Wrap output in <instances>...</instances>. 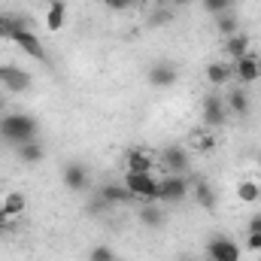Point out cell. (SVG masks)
Segmentation results:
<instances>
[{"label":"cell","instance_id":"obj_1","mask_svg":"<svg viewBox=\"0 0 261 261\" xmlns=\"http://www.w3.org/2000/svg\"><path fill=\"white\" fill-rule=\"evenodd\" d=\"M37 130H40V122L28 113H3L0 116V137L12 146L37 140Z\"/></svg>","mask_w":261,"mask_h":261},{"label":"cell","instance_id":"obj_2","mask_svg":"<svg viewBox=\"0 0 261 261\" xmlns=\"http://www.w3.org/2000/svg\"><path fill=\"white\" fill-rule=\"evenodd\" d=\"M192 195V179L179 173H164L158 176V203H182Z\"/></svg>","mask_w":261,"mask_h":261},{"label":"cell","instance_id":"obj_3","mask_svg":"<svg viewBox=\"0 0 261 261\" xmlns=\"http://www.w3.org/2000/svg\"><path fill=\"white\" fill-rule=\"evenodd\" d=\"M125 189L137 197V203L158 200V176L155 173H125Z\"/></svg>","mask_w":261,"mask_h":261},{"label":"cell","instance_id":"obj_4","mask_svg":"<svg viewBox=\"0 0 261 261\" xmlns=\"http://www.w3.org/2000/svg\"><path fill=\"white\" fill-rule=\"evenodd\" d=\"M206 258L210 261H240L243 258V249L234 237L228 234H213L206 240Z\"/></svg>","mask_w":261,"mask_h":261},{"label":"cell","instance_id":"obj_5","mask_svg":"<svg viewBox=\"0 0 261 261\" xmlns=\"http://www.w3.org/2000/svg\"><path fill=\"white\" fill-rule=\"evenodd\" d=\"M200 122H203V128H206V130L222 128V125L228 122V107H225V97H219V94H210V97H203Z\"/></svg>","mask_w":261,"mask_h":261},{"label":"cell","instance_id":"obj_6","mask_svg":"<svg viewBox=\"0 0 261 261\" xmlns=\"http://www.w3.org/2000/svg\"><path fill=\"white\" fill-rule=\"evenodd\" d=\"M61 182H64L67 192L82 195V192L91 189V170H88L82 161H70V164L64 167V173H61Z\"/></svg>","mask_w":261,"mask_h":261},{"label":"cell","instance_id":"obj_7","mask_svg":"<svg viewBox=\"0 0 261 261\" xmlns=\"http://www.w3.org/2000/svg\"><path fill=\"white\" fill-rule=\"evenodd\" d=\"M158 161H161V167H164L167 173L189 176V170H192V158H189V152H186L182 146H167V149H161Z\"/></svg>","mask_w":261,"mask_h":261},{"label":"cell","instance_id":"obj_8","mask_svg":"<svg viewBox=\"0 0 261 261\" xmlns=\"http://www.w3.org/2000/svg\"><path fill=\"white\" fill-rule=\"evenodd\" d=\"M34 85V79H31V73H24L21 67H0V88L3 91H9V94H24L28 88Z\"/></svg>","mask_w":261,"mask_h":261},{"label":"cell","instance_id":"obj_9","mask_svg":"<svg viewBox=\"0 0 261 261\" xmlns=\"http://www.w3.org/2000/svg\"><path fill=\"white\" fill-rule=\"evenodd\" d=\"M234 76H237L240 85H252V82H258L261 79V58L255 55V52L243 55L240 61H234Z\"/></svg>","mask_w":261,"mask_h":261},{"label":"cell","instance_id":"obj_10","mask_svg":"<svg viewBox=\"0 0 261 261\" xmlns=\"http://www.w3.org/2000/svg\"><path fill=\"white\" fill-rule=\"evenodd\" d=\"M155 152L146 149H128L125 152V170L128 173H155Z\"/></svg>","mask_w":261,"mask_h":261},{"label":"cell","instance_id":"obj_11","mask_svg":"<svg viewBox=\"0 0 261 261\" xmlns=\"http://www.w3.org/2000/svg\"><path fill=\"white\" fill-rule=\"evenodd\" d=\"M97 195L103 197L107 206H130V203H137V197L125 189V182H107V186H100Z\"/></svg>","mask_w":261,"mask_h":261},{"label":"cell","instance_id":"obj_12","mask_svg":"<svg viewBox=\"0 0 261 261\" xmlns=\"http://www.w3.org/2000/svg\"><path fill=\"white\" fill-rule=\"evenodd\" d=\"M192 179V195L195 200L203 206V210H216V203H219V195H216V189L210 186V179H203V176H189Z\"/></svg>","mask_w":261,"mask_h":261},{"label":"cell","instance_id":"obj_13","mask_svg":"<svg viewBox=\"0 0 261 261\" xmlns=\"http://www.w3.org/2000/svg\"><path fill=\"white\" fill-rule=\"evenodd\" d=\"M225 107H228V116L243 119V116L249 113V94H246V88H243V85L228 88V94H225Z\"/></svg>","mask_w":261,"mask_h":261},{"label":"cell","instance_id":"obj_14","mask_svg":"<svg viewBox=\"0 0 261 261\" xmlns=\"http://www.w3.org/2000/svg\"><path fill=\"white\" fill-rule=\"evenodd\" d=\"M179 79V73H176V67L167 64V61H158V64L149 70V82L155 85V88H170L173 82Z\"/></svg>","mask_w":261,"mask_h":261},{"label":"cell","instance_id":"obj_15","mask_svg":"<svg viewBox=\"0 0 261 261\" xmlns=\"http://www.w3.org/2000/svg\"><path fill=\"white\" fill-rule=\"evenodd\" d=\"M15 158H18L21 164H40V161L46 158V149H43L40 140H31V143L15 146Z\"/></svg>","mask_w":261,"mask_h":261},{"label":"cell","instance_id":"obj_16","mask_svg":"<svg viewBox=\"0 0 261 261\" xmlns=\"http://www.w3.org/2000/svg\"><path fill=\"white\" fill-rule=\"evenodd\" d=\"M252 49H249V37L246 34H231V37H225V55L231 58V61H240L243 55H249Z\"/></svg>","mask_w":261,"mask_h":261},{"label":"cell","instance_id":"obj_17","mask_svg":"<svg viewBox=\"0 0 261 261\" xmlns=\"http://www.w3.org/2000/svg\"><path fill=\"white\" fill-rule=\"evenodd\" d=\"M140 222H143L146 228H161V225H164V210H161V203H158V200L140 203Z\"/></svg>","mask_w":261,"mask_h":261},{"label":"cell","instance_id":"obj_18","mask_svg":"<svg viewBox=\"0 0 261 261\" xmlns=\"http://www.w3.org/2000/svg\"><path fill=\"white\" fill-rule=\"evenodd\" d=\"M64 21H67V3L64 0H52L49 9H46V28H49L52 34H58V31L64 28Z\"/></svg>","mask_w":261,"mask_h":261},{"label":"cell","instance_id":"obj_19","mask_svg":"<svg viewBox=\"0 0 261 261\" xmlns=\"http://www.w3.org/2000/svg\"><path fill=\"white\" fill-rule=\"evenodd\" d=\"M231 76H234V67L228 64V61H213V64L206 67V79H210V85H216V88L228 85Z\"/></svg>","mask_w":261,"mask_h":261},{"label":"cell","instance_id":"obj_20","mask_svg":"<svg viewBox=\"0 0 261 261\" xmlns=\"http://www.w3.org/2000/svg\"><path fill=\"white\" fill-rule=\"evenodd\" d=\"M0 206H3V213H6V219H18V216L28 210V197L21 195V192H9V195L0 200Z\"/></svg>","mask_w":261,"mask_h":261},{"label":"cell","instance_id":"obj_21","mask_svg":"<svg viewBox=\"0 0 261 261\" xmlns=\"http://www.w3.org/2000/svg\"><path fill=\"white\" fill-rule=\"evenodd\" d=\"M237 200H240V203H258L261 186L252 182V179H240V182H237Z\"/></svg>","mask_w":261,"mask_h":261},{"label":"cell","instance_id":"obj_22","mask_svg":"<svg viewBox=\"0 0 261 261\" xmlns=\"http://www.w3.org/2000/svg\"><path fill=\"white\" fill-rule=\"evenodd\" d=\"M216 31H219L222 37H231V34H240V21H237V15H234V9H231V12H222V15H216Z\"/></svg>","mask_w":261,"mask_h":261},{"label":"cell","instance_id":"obj_23","mask_svg":"<svg viewBox=\"0 0 261 261\" xmlns=\"http://www.w3.org/2000/svg\"><path fill=\"white\" fill-rule=\"evenodd\" d=\"M200 6L210 15H222V12H231L234 9V0H200Z\"/></svg>","mask_w":261,"mask_h":261},{"label":"cell","instance_id":"obj_24","mask_svg":"<svg viewBox=\"0 0 261 261\" xmlns=\"http://www.w3.org/2000/svg\"><path fill=\"white\" fill-rule=\"evenodd\" d=\"M88 261H119V258H116L113 246H94V249L88 252Z\"/></svg>","mask_w":261,"mask_h":261},{"label":"cell","instance_id":"obj_25","mask_svg":"<svg viewBox=\"0 0 261 261\" xmlns=\"http://www.w3.org/2000/svg\"><path fill=\"white\" fill-rule=\"evenodd\" d=\"M192 143H195V149H200V152H210V149L216 146V140H213V134H210V130L195 134V137H192Z\"/></svg>","mask_w":261,"mask_h":261},{"label":"cell","instance_id":"obj_26","mask_svg":"<svg viewBox=\"0 0 261 261\" xmlns=\"http://www.w3.org/2000/svg\"><path fill=\"white\" fill-rule=\"evenodd\" d=\"M100 3H103L107 9H116V12H125V9H128V6H134L137 0H100Z\"/></svg>","mask_w":261,"mask_h":261},{"label":"cell","instance_id":"obj_27","mask_svg":"<svg viewBox=\"0 0 261 261\" xmlns=\"http://www.w3.org/2000/svg\"><path fill=\"white\" fill-rule=\"evenodd\" d=\"M246 249H249V252H261V234L246 231Z\"/></svg>","mask_w":261,"mask_h":261},{"label":"cell","instance_id":"obj_28","mask_svg":"<svg viewBox=\"0 0 261 261\" xmlns=\"http://www.w3.org/2000/svg\"><path fill=\"white\" fill-rule=\"evenodd\" d=\"M246 231H255V234H261V216H252V219H249Z\"/></svg>","mask_w":261,"mask_h":261},{"label":"cell","instance_id":"obj_29","mask_svg":"<svg viewBox=\"0 0 261 261\" xmlns=\"http://www.w3.org/2000/svg\"><path fill=\"white\" fill-rule=\"evenodd\" d=\"M164 21H170V12H158V15H152V24H164Z\"/></svg>","mask_w":261,"mask_h":261},{"label":"cell","instance_id":"obj_30","mask_svg":"<svg viewBox=\"0 0 261 261\" xmlns=\"http://www.w3.org/2000/svg\"><path fill=\"white\" fill-rule=\"evenodd\" d=\"M189 3H195V0H173V6H189Z\"/></svg>","mask_w":261,"mask_h":261},{"label":"cell","instance_id":"obj_31","mask_svg":"<svg viewBox=\"0 0 261 261\" xmlns=\"http://www.w3.org/2000/svg\"><path fill=\"white\" fill-rule=\"evenodd\" d=\"M6 228H9V222H6V225H0V240L6 237Z\"/></svg>","mask_w":261,"mask_h":261},{"label":"cell","instance_id":"obj_32","mask_svg":"<svg viewBox=\"0 0 261 261\" xmlns=\"http://www.w3.org/2000/svg\"><path fill=\"white\" fill-rule=\"evenodd\" d=\"M9 219H6V213H3V206H0V225H6Z\"/></svg>","mask_w":261,"mask_h":261},{"label":"cell","instance_id":"obj_33","mask_svg":"<svg viewBox=\"0 0 261 261\" xmlns=\"http://www.w3.org/2000/svg\"><path fill=\"white\" fill-rule=\"evenodd\" d=\"M179 261H195V258H189V255H186V258H179Z\"/></svg>","mask_w":261,"mask_h":261},{"label":"cell","instance_id":"obj_34","mask_svg":"<svg viewBox=\"0 0 261 261\" xmlns=\"http://www.w3.org/2000/svg\"><path fill=\"white\" fill-rule=\"evenodd\" d=\"M258 167H261V155H258Z\"/></svg>","mask_w":261,"mask_h":261},{"label":"cell","instance_id":"obj_35","mask_svg":"<svg viewBox=\"0 0 261 261\" xmlns=\"http://www.w3.org/2000/svg\"><path fill=\"white\" fill-rule=\"evenodd\" d=\"M0 40H3V37H0Z\"/></svg>","mask_w":261,"mask_h":261}]
</instances>
